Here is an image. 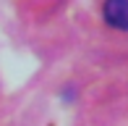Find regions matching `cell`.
Listing matches in <instances>:
<instances>
[{"instance_id": "1", "label": "cell", "mask_w": 128, "mask_h": 126, "mask_svg": "<svg viewBox=\"0 0 128 126\" xmlns=\"http://www.w3.org/2000/svg\"><path fill=\"white\" fill-rule=\"evenodd\" d=\"M104 21L115 29H128V0H104Z\"/></svg>"}]
</instances>
